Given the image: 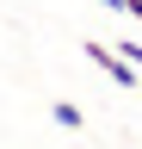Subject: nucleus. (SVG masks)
<instances>
[{"label":"nucleus","mask_w":142,"mask_h":149,"mask_svg":"<svg viewBox=\"0 0 142 149\" xmlns=\"http://www.w3.org/2000/svg\"><path fill=\"white\" fill-rule=\"evenodd\" d=\"M80 50H86V56H93V62H99L105 74H111V81H117V87H136V81H142V68L130 62V56H123V50H105V44H99V37H86V44H80Z\"/></svg>","instance_id":"f257e3e1"},{"label":"nucleus","mask_w":142,"mask_h":149,"mask_svg":"<svg viewBox=\"0 0 142 149\" xmlns=\"http://www.w3.org/2000/svg\"><path fill=\"white\" fill-rule=\"evenodd\" d=\"M49 112H56V124H62V130H80V124H86V112H80L74 100H56Z\"/></svg>","instance_id":"f03ea898"},{"label":"nucleus","mask_w":142,"mask_h":149,"mask_svg":"<svg viewBox=\"0 0 142 149\" xmlns=\"http://www.w3.org/2000/svg\"><path fill=\"white\" fill-rule=\"evenodd\" d=\"M117 50H123V56H130V62L142 68V44H130V37H123V44H117Z\"/></svg>","instance_id":"7ed1b4c3"},{"label":"nucleus","mask_w":142,"mask_h":149,"mask_svg":"<svg viewBox=\"0 0 142 149\" xmlns=\"http://www.w3.org/2000/svg\"><path fill=\"white\" fill-rule=\"evenodd\" d=\"M123 13H130V19H136V25H142V0H130V6H123Z\"/></svg>","instance_id":"20e7f679"},{"label":"nucleus","mask_w":142,"mask_h":149,"mask_svg":"<svg viewBox=\"0 0 142 149\" xmlns=\"http://www.w3.org/2000/svg\"><path fill=\"white\" fill-rule=\"evenodd\" d=\"M99 6H111V13H123V6H130V0H99Z\"/></svg>","instance_id":"39448f33"}]
</instances>
